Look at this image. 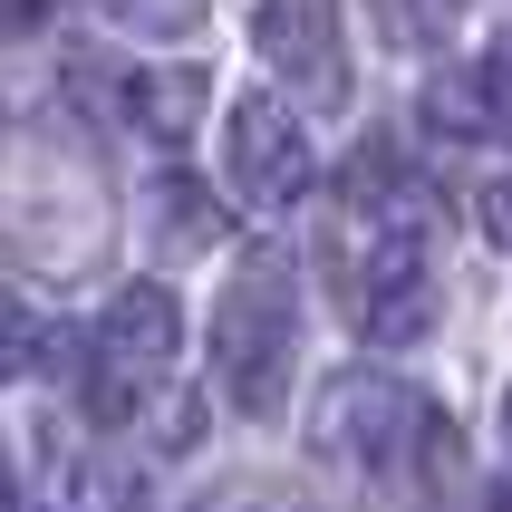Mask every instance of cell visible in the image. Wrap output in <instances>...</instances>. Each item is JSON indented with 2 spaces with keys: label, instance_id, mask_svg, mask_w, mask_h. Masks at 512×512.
<instances>
[{
  "label": "cell",
  "instance_id": "cell-1",
  "mask_svg": "<svg viewBox=\"0 0 512 512\" xmlns=\"http://www.w3.org/2000/svg\"><path fill=\"white\" fill-rule=\"evenodd\" d=\"M290 368H300V281H290L281 252H252L223 281V310H213V387L242 416H281Z\"/></svg>",
  "mask_w": 512,
  "mask_h": 512
},
{
  "label": "cell",
  "instance_id": "cell-2",
  "mask_svg": "<svg viewBox=\"0 0 512 512\" xmlns=\"http://www.w3.org/2000/svg\"><path fill=\"white\" fill-rule=\"evenodd\" d=\"M339 290H348V319H358L377 348L426 339V329H435L426 194L397 203V213H348V232H339Z\"/></svg>",
  "mask_w": 512,
  "mask_h": 512
},
{
  "label": "cell",
  "instance_id": "cell-3",
  "mask_svg": "<svg viewBox=\"0 0 512 512\" xmlns=\"http://www.w3.org/2000/svg\"><path fill=\"white\" fill-rule=\"evenodd\" d=\"M310 445L329 464H348V474H406V464L435 445V406L416 397L406 377H387V368H348V377L319 387Z\"/></svg>",
  "mask_w": 512,
  "mask_h": 512
},
{
  "label": "cell",
  "instance_id": "cell-4",
  "mask_svg": "<svg viewBox=\"0 0 512 512\" xmlns=\"http://www.w3.org/2000/svg\"><path fill=\"white\" fill-rule=\"evenodd\" d=\"M174 339H184V310H174V290L165 281H136V290H116L107 310H97V329H87V416L97 426H126L155 387H165L174 368Z\"/></svg>",
  "mask_w": 512,
  "mask_h": 512
},
{
  "label": "cell",
  "instance_id": "cell-5",
  "mask_svg": "<svg viewBox=\"0 0 512 512\" xmlns=\"http://www.w3.org/2000/svg\"><path fill=\"white\" fill-rule=\"evenodd\" d=\"M223 174H232V194L252 203V213H290V203L310 194V136H300V116L281 97H232Z\"/></svg>",
  "mask_w": 512,
  "mask_h": 512
},
{
  "label": "cell",
  "instance_id": "cell-6",
  "mask_svg": "<svg viewBox=\"0 0 512 512\" xmlns=\"http://www.w3.org/2000/svg\"><path fill=\"white\" fill-rule=\"evenodd\" d=\"M252 49L271 58V78L300 107H348V49H339V10H252Z\"/></svg>",
  "mask_w": 512,
  "mask_h": 512
},
{
  "label": "cell",
  "instance_id": "cell-7",
  "mask_svg": "<svg viewBox=\"0 0 512 512\" xmlns=\"http://www.w3.org/2000/svg\"><path fill=\"white\" fill-rule=\"evenodd\" d=\"M416 116L445 145H512V58H445Z\"/></svg>",
  "mask_w": 512,
  "mask_h": 512
},
{
  "label": "cell",
  "instance_id": "cell-8",
  "mask_svg": "<svg viewBox=\"0 0 512 512\" xmlns=\"http://www.w3.org/2000/svg\"><path fill=\"white\" fill-rule=\"evenodd\" d=\"M116 107L136 116L145 136H184V126H194V107H203V87L184 78V68H126V87H116Z\"/></svg>",
  "mask_w": 512,
  "mask_h": 512
},
{
  "label": "cell",
  "instance_id": "cell-9",
  "mask_svg": "<svg viewBox=\"0 0 512 512\" xmlns=\"http://www.w3.org/2000/svg\"><path fill=\"white\" fill-rule=\"evenodd\" d=\"M145 213H155V242H165V252H203L213 223H223V203L203 194L194 174H155V184H145Z\"/></svg>",
  "mask_w": 512,
  "mask_h": 512
},
{
  "label": "cell",
  "instance_id": "cell-10",
  "mask_svg": "<svg viewBox=\"0 0 512 512\" xmlns=\"http://www.w3.org/2000/svg\"><path fill=\"white\" fill-rule=\"evenodd\" d=\"M29 358H39V319H29V300H20V290H0V387H10Z\"/></svg>",
  "mask_w": 512,
  "mask_h": 512
},
{
  "label": "cell",
  "instance_id": "cell-11",
  "mask_svg": "<svg viewBox=\"0 0 512 512\" xmlns=\"http://www.w3.org/2000/svg\"><path fill=\"white\" fill-rule=\"evenodd\" d=\"M116 29H136V39H194L203 10H116Z\"/></svg>",
  "mask_w": 512,
  "mask_h": 512
},
{
  "label": "cell",
  "instance_id": "cell-12",
  "mask_svg": "<svg viewBox=\"0 0 512 512\" xmlns=\"http://www.w3.org/2000/svg\"><path fill=\"white\" fill-rule=\"evenodd\" d=\"M474 213H484V232H493V242H503V252H512V174H503V184H484V194H474Z\"/></svg>",
  "mask_w": 512,
  "mask_h": 512
},
{
  "label": "cell",
  "instance_id": "cell-13",
  "mask_svg": "<svg viewBox=\"0 0 512 512\" xmlns=\"http://www.w3.org/2000/svg\"><path fill=\"white\" fill-rule=\"evenodd\" d=\"M503 455H512V397H503Z\"/></svg>",
  "mask_w": 512,
  "mask_h": 512
},
{
  "label": "cell",
  "instance_id": "cell-14",
  "mask_svg": "<svg viewBox=\"0 0 512 512\" xmlns=\"http://www.w3.org/2000/svg\"><path fill=\"white\" fill-rule=\"evenodd\" d=\"M503 49H512V20H503Z\"/></svg>",
  "mask_w": 512,
  "mask_h": 512
}]
</instances>
